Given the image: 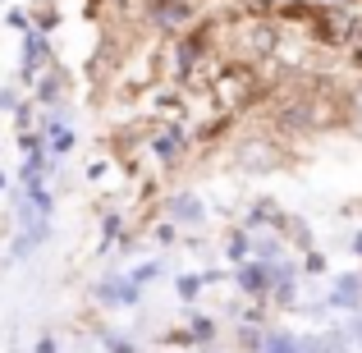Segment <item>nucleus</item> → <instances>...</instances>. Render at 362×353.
Wrapping results in <instances>:
<instances>
[{"label":"nucleus","mask_w":362,"mask_h":353,"mask_svg":"<svg viewBox=\"0 0 362 353\" xmlns=\"http://www.w3.org/2000/svg\"><path fill=\"white\" fill-rule=\"evenodd\" d=\"M142 101L151 110L147 120H193V97L184 88H175V83H156Z\"/></svg>","instance_id":"nucleus-8"},{"label":"nucleus","mask_w":362,"mask_h":353,"mask_svg":"<svg viewBox=\"0 0 362 353\" xmlns=\"http://www.w3.org/2000/svg\"><path fill=\"white\" fill-rule=\"evenodd\" d=\"M55 60H60V51H55V42L46 33H33V28L18 33V74H14V83L18 88H33Z\"/></svg>","instance_id":"nucleus-5"},{"label":"nucleus","mask_w":362,"mask_h":353,"mask_svg":"<svg viewBox=\"0 0 362 353\" xmlns=\"http://www.w3.org/2000/svg\"><path fill=\"white\" fill-rule=\"evenodd\" d=\"M247 248H252V234H247L239 221H234V225H225V238H221V253H225V262H230V266L247 262Z\"/></svg>","instance_id":"nucleus-15"},{"label":"nucleus","mask_w":362,"mask_h":353,"mask_svg":"<svg viewBox=\"0 0 362 353\" xmlns=\"http://www.w3.org/2000/svg\"><path fill=\"white\" fill-rule=\"evenodd\" d=\"M234 335H239V349L243 353H257V349H262V340H266V326H247V321H239Z\"/></svg>","instance_id":"nucleus-24"},{"label":"nucleus","mask_w":362,"mask_h":353,"mask_svg":"<svg viewBox=\"0 0 362 353\" xmlns=\"http://www.w3.org/2000/svg\"><path fill=\"white\" fill-rule=\"evenodd\" d=\"M170 289H175V299L184 303V308H193V303L202 299L206 280H202V271H175V280H170Z\"/></svg>","instance_id":"nucleus-17"},{"label":"nucleus","mask_w":362,"mask_h":353,"mask_svg":"<svg viewBox=\"0 0 362 353\" xmlns=\"http://www.w3.org/2000/svg\"><path fill=\"white\" fill-rule=\"evenodd\" d=\"M160 340H165V345H175V349H197V345H193V330H188V326H175V330H165Z\"/></svg>","instance_id":"nucleus-26"},{"label":"nucleus","mask_w":362,"mask_h":353,"mask_svg":"<svg viewBox=\"0 0 362 353\" xmlns=\"http://www.w3.org/2000/svg\"><path fill=\"white\" fill-rule=\"evenodd\" d=\"M165 271H170L165 253H151L147 262H133V266H129V280L138 284V289H151V284H156V280H160V275H165Z\"/></svg>","instance_id":"nucleus-16"},{"label":"nucleus","mask_w":362,"mask_h":353,"mask_svg":"<svg viewBox=\"0 0 362 353\" xmlns=\"http://www.w3.org/2000/svg\"><path fill=\"white\" fill-rule=\"evenodd\" d=\"M28 28H33V33L55 37V33L64 28V9H60V0H33V5H28Z\"/></svg>","instance_id":"nucleus-13"},{"label":"nucleus","mask_w":362,"mask_h":353,"mask_svg":"<svg viewBox=\"0 0 362 353\" xmlns=\"http://www.w3.org/2000/svg\"><path fill=\"white\" fill-rule=\"evenodd\" d=\"M142 294L138 284L129 280V271H106L92 280V303H97L101 312H129V308H142Z\"/></svg>","instance_id":"nucleus-6"},{"label":"nucleus","mask_w":362,"mask_h":353,"mask_svg":"<svg viewBox=\"0 0 362 353\" xmlns=\"http://www.w3.org/2000/svg\"><path fill=\"white\" fill-rule=\"evenodd\" d=\"M110 166H115V161H92V166H88V179H92V184H106V175H110Z\"/></svg>","instance_id":"nucleus-29"},{"label":"nucleus","mask_w":362,"mask_h":353,"mask_svg":"<svg viewBox=\"0 0 362 353\" xmlns=\"http://www.w3.org/2000/svg\"><path fill=\"white\" fill-rule=\"evenodd\" d=\"M188 330H193V345H216V340H221V317L193 312V317H188Z\"/></svg>","instance_id":"nucleus-18"},{"label":"nucleus","mask_w":362,"mask_h":353,"mask_svg":"<svg viewBox=\"0 0 362 353\" xmlns=\"http://www.w3.org/2000/svg\"><path fill=\"white\" fill-rule=\"evenodd\" d=\"M97 340H101L106 353H138V340H133L129 330H119V326H97Z\"/></svg>","instance_id":"nucleus-20"},{"label":"nucleus","mask_w":362,"mask_h":353,"mask_svg":"<svg viewBox=\"0 0 362 353\" xmlns=\"http://www.w3.org/2000/svg\"><path fill=\"white\" fill-rule=\"evenodd\" d=\"M252 234V248H247V257H252V262H280V257H289V243H284L280 234L275 230H247Z\"/></svg>","instance_id":"nucleus-14"},{"label":"nucleus","mask_w":362,"mask_h":353,"mask_svg":"<svg viewBox=\"0 0 362 353\" xmlns=\"http://www.w3.org/2000/svg\"><path fill=\"white\" fill-rule=\"evenodd\" d=\"M354 129H358V133H362V124H354Z\"/></svg>","instance_id":"nucleus-34"},{"label":"nucleus","mask_w":362,"mask_h":353,"mask_svg":"<svg viewBox=\"0 0 362 353\" xmlns=\"http://www.w3.org/2000/svg\"><path fill=\"white\" fill-rule=\"evenodd\" d=\"M28 97H33L37 106H60V101H74V69L64 60H55L51 69L28 88Z\"/></svg>","instance_id":"nucleus-7"},{"label":"nucleus","mask_w":362,"mask_h":353,"mask_svg":"<svg viewBox=\"0 0 362 353\" xmlns=\"http://www.w3.org/2000/svg\"><path fill=\"white\" fill-rule=\"evenodd\" d=\"M257 353H298V330H284V326H266V340Z\"/></svg>","instance_id":"nucleus-19"},{"label":"nucleus","mask_w":362,"mask_h":353,"mask_svg":"<svg viewBox=\"0 0 362 353\" xmlns=\"http://www.w3.org/2000/svg\"><path fill=\"white\" fill-rule=\"evenodd\" d=\"M193 353H221V345H197Z\"/></svg>","instance_id":"nucleus-33"},{"label":"nucleus","mask_w":362,"mask_h":353,"mask_svg":"<svg viewBox=\"0 0 362 353\" xmlns=\"http://www.w3.org/2000/svg\"><path fill=\"white\" fill-rule=\"evenodd\" d=\"M230 280H234V289H239V299H247V303H257V299H266L271 294V266L266 262H239V266H230Z\"/></svg>","instance_id":"nucleus-9"},{"label":"nucleus","mask_w":362,"mask_h":353,"mask_svg":"<svg viewBox=\"0 0 362 353\" xmlns=\"http://www.w3.org/2000/svg\"><path fill=\"white\" fill-rule=\"evenodd\" d=\"M5 28H14V33H28V9H23V5H5Z\"/></svg>","instance_id":"nucleus-27"},{"label":"nucleus","mask_w":362,"mask_h":353,"mask_svg":"<svg viewBox=\"0 0 362 353\" xmlns=\"http://www.w3.org/2000/svg\"><path fill=\"white\" fill-rule=\"evenodd\" d=\"M9 120H14V133L37 129V101H33V97H23V101L14 106V115H9Z\"/></svg>","instance_id":"nucleus-23"},{"label":"nucleus","mask_w":362,"mask_h":353,"mask_svg":"<svg viewBox=\"0 0 362 353\" xmlns=\"http://www.w3.org/2000/svg\"><path fill=\"white\" fill-rule=\"evenodd\" d=\"M33 353H60V340H55V330H42V335H37V345H33Z\"/></svg>","instance_id":"nucleus-28"},{"label":"nucleus","mask_w":362,"mask_h":353,"mask_svg":"<svg viewBox=\"0 0 362 353\" xmlns=\"http://www.w3.org/2000/svg\"><path fill=\"white\" fill-rule=\"evenodd\" d=\"M349 253H354V257H358V262H362V225H358V230H354V234H349Z\"/></svg>","instance_id":"nucleus-30"},{"label":"nucleus","mask_w":362,"mask_h":353,"mask_svg":"<svg viewBox=\"0 0 362 353\" xmlns=\"http://www.w3.org/2000/svg\"><path fill=\"white\" fill-rule=\"evenodd\" d=\"M225 156H230V170L234 175H247V179H262V175H280V170L293 166V147L280 138L275 129H266L257 115L239 120V129L225 138Z\"/></svg>","instance_id":"nucleus-1"},{"label":"nucleus","mask_w":362,"mask_h":353,"mask_svg":"<svg viewBox=\"0 0 362 353\" xmlns=\"http://www.w3.org/2000/svg\"><path fill=\"white\" fill-rule=\"evenodd\" d=\"M344 212H349V216H358V221H362V197H358V202H349Z\"/></svg>","instance_id":"nucleus-31"},{"label":"nucleus","mask_w":362,"mask_h":353,"mask_svg":"<svg viewBox=\"0 0 362 353\" xmlns=\"http://www.w3.org/2000/svg\"><path fill=\"white\" fill-rule=\"evenodd\" d=\"M160 216H165L179 234H188V230H206L211 207H206V197L197 193V188H165V193H160Z\"/></svg>","instance_id":"nucleus-4"},{"label":"nucleus","mask_w":362,"mask_h":353,"mask_svg":"<svg viewBox=\"0 0 362 353\" xmlns=\"http://www.w3.org/2000/svg\"><path fill=\"white\" fill-rule=\"evenodd\" d=\"M142 238H147V243H156L160 253H165V248H179V230L165 221V216H156V221H151L147 230H142Z\"/></svg>","instance_id":"nucleus-21"},{"label":"nucleus","mask_w":362,"mask_h":353,"mask_svg":"<svg viewBox=\"0 0 362 353\" xmlns=\"http://www.w3.org/2000/svg\"><path fill=\"white\" fill-rule=\"evenodd\" d=\"M0 5H9V0H0Z\"/></svg>","instance_id":"nucleus-35"},{"label":"nucleus","mask_w":362,"mask_h":353,"mask_svg":"<svg viewBox=\"0 0 362 353\" xmlns=\"http://www.w3.org/2000/svg\"><path fill=\"white\" fill-rule=\"evenodd\" d=\"M266 92H271V74L266 69H252V64H221L206 88V106L221 110V115H234V120H247L262 110Z\"/></svg>","instance_id":"nucleus-2"},{"label":"nucleus","mask_w":362,"mask_h":353,"mask_svg":"<svg viewBox=\"0 0 362 353\" xmlns=\"http://www.w3.org/2000/svg\"><path fill=\"white\" fill-rule=\"evenodd\" d=\"M18 101H23V88H18L14 79H9V83H0V110H5V115H14V106H18Z\"/></svg>","instance_id":"nucleus-25"},{"label":"nucleus","mask_w":362,"mask_h":353,"mask_svg":"<svg viewBox=\"0 0 362 353\" xmlns=\"http://www.w3.org/2000/svg\"><path fill=\"white\" fill-rule=\"evenodd\" d=\"M284 221H289V212H284L275 197H266V193H262V197H252V202L243 207V216H239L243 230H275V234H280V225H284Z\"/></svg>","instance_id":"nucleus-11"},{"label":"nucleus","mask_w":362,"mask_h":353,"mask_svg":"<svg viewBox=\"0 0 362 353\" xmlns=\"http://www.w3.org/2000/svg\"><path fill=\"white\" fill-rule=\"evenodd\" d=\"M298 271L308 275V280H326L330 275V257L321 253V248H308V253H298Z\"/></svg>","instance_id":"nucleus-22"},{"label":"nucleus","mask_w":362,"mask_h":353,"mask_svg":"<svg viewBox=\"0 0 362 353\" xmlns=\"http://www.w3.org/2000/svg\"><path fill=\"white\" fill-rule=\"evenodd\" d=\"M193 129L188 120H147V161L156 166V179H170L188 170L193 161Z\"/></svg>","instance_id":"nucleus-3"},{"label":"nucleus","mask_w":362,"mask_h":353,"mask_svg":"<svg viewBox=\"0 0 362 353\" xmlns=\"http://www.w3.org/2000/svg\"><path fill=\"white\" fill-rule=\"evenodd\" d=\"M129 230V212L115 202H106L97 212V257H110L115 253V243H119V234Z\"/></svg>","instance_id":"nucleus-12"},{"label":"nucleus","mask_w":362,"mask_h":353,"mask_svg":"<svg viewBox=\"0 0 362 353\" xmlns=\"http://www.w3.org/2000/svg\"><path fill=\"white\" fill-rule=\"evenodd\" d=\"M9 188H14V179H9L5 170H0V193H9Z\"/></svg>","instance_id":"nucleus-32"},{"label":"nucleus","mask_w":362,"mask_h":353,"mask_svg":"<svg viewBox=\"0 0 362 353\" xmlns=\"http://www.w3.org/2000/svg\"><path fill=\"white\" fill-rule=\"evenodd\" d=\"M326 312H362V271H339L326 289Z\"/></svg>","instance_id":"nucleus-10"}]
</instances>
